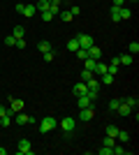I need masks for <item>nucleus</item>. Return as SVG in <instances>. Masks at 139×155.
<instances>
[{
	"label": "nucleus",
	"mask_w": 139,
	"mask_h": 155,
	"mask_svg": "<svg viewBox=\"0 0 139 155\" xmlns=\"http://www.w3.org/2000/svg\"><path fill=\"white\" fill-rule=\"evenodd\" d=\"M95 63H98V60H93V58H86V60H84V70L93 72V70H95Z\"/></svg>",
	"instance_id": "nucleus-23"
},
{
	"label": "nucleus",
	"mask_w": 139,
	"mask_h": 155,
	"mask_svg": "<svg viewBox=\"0 0 139 155\" xmlns=\"http://www.w3.org/2000/svg\"><path fill=\"white\" fill-rule=\"evenodd\" d=\"M65 46H67V51H72V53H74L77 49H79V39H77V37L67 39V44H65Z\"/></svg>",
	"instance_id": "nucleus-17"
},
{
	"label": "nucleus",
	"mask_w": 139,
	"mask_h": 155,
	"mask_svg": "<svg viewBox=\"0 0 139 155\" xmlns=\"http://www.w3.org/2000/svg\"><path fill=\"white\" fill-rule=\"evenodd\" d=\"M111 19L114 21H121V7H111Z\"/></svg>",
	"instance_id": "nucleus-32"
},
{
	"label": "nucleus",
	"mask_w": 139,
	"mask_h": 155,
	"mask_svg": "<svg viewBox=\"0 0 139 155\" xmlns=\"http://www.w3.org/2000/svg\"><path fill=\"white\" fill-rule=\"evenodd\" d=\"M95 116V107H86V109H79V120L81 123H88V120H91V118Z\"/></svg>",
	"instance_id": "nucleus-4"
},
{
	"label": "nucleus",
	"mask_w": 139,
	"mask_h": 155,
	"mask_svg": "<svg viewBox=\"0 0 139 155\" xmlns=\"http://www.w3.org/2000/svg\"><path fill=\"white\" fill-rule=\"evenodd\" d=\"M14 46H16V49H26V39H23V37H19L16 42H14Z\"/></svg>",
	"instance_id": "nucleus-37"
},
{
	"label": "nucleus",
	"mask_w": 139,
	"mask_h": 155,
	"mask_svg": "<svg viewBox=\"0 0 139 155\" xmlns=\"http://www.w3.org/2000/svg\"><path fill=\"white\" fill-rule=\"evenodd\" d=\"M130 53H132V56L139 53V44H137V42H130Z\"/></svg>",
	"instance_id": "nucleus-36"
},
{
	"label": "nucleus",
	"mask_w": 139,
	"mask_h": 155,
	"mask_svg": "<svg viewBox=\"0 0 139 155\" xmlns=\"http://www.w3.org/2000/svg\"><path fill=\"white\" fill-rule=\"evenodd\" d=\"M86 86H88V91H98V93H100V81H98L95 77H91V79H88V81H86Z\"/></svg>",
	"instance_id": "nucleus-15"
},
{
	"label": "nucleus",
	"mask_w": 139,
	"mask_h": 155,
	"mask_svg": "<svg viewBox=\"0 0 139 155\" xmlns=\"http://www.w3.org/2000/svg\"><path fill=\"white\" fill-rule=\"evenodd\" d=\"M132 16V12H130V7H121V21H125Z\"/></svg>",
	"instance_id": "nucleus-27"
},
{
	"label": "nucleus",
	"mask_w": 139,
	"mask_h": 155,
	"mask_svg": "<svg viewBox=\"0 0 139 155\" xmlns=\"http://www.w3.org/2000/svg\"><path fill=\"white\" fill-rule=\"evenodd\" d=\"M0 125H2V127H9V125H12V116H0Z\"/></svg>",
	"instance_id": "nucleus-30"
},
{
	"label": "nucleus",
	"mask_w": 139,
	"mask_h": 155,
	"mask_svg": "<svg viewBox=\"0 0 139 155\" xmlns=\"http://www.w3.org/2000/svg\"><path fill=\"white\" fill-rule=\"evenodd\" d=\"M132 107H127L125 102H123V100H121V104H118V109H116V114H118V116H130V114H132Z\"/></svg>",
	"instance_id": "nucleus-9"
},
{
	"label": "nucleus",
	"mask_w": 139,
	"mask_h": 155,
	"mask_svg": "<svg viewBox=\"0 0 139 155\" xmlns=\"http://www.w3.org/2000/svg\"><path fill=\"white\" fill-rule=\"evenodd\" d=\"M14 123H19V125H28L30 123V116H26V114H23V111H19V114H14Z\"/></svg>",
	"instance_id": "nucleus-11"
},
{
	"label": "nucleus",
	"mask_w": 139,
	"mask_h": 155,
	"mask_svg": "<svg viewBox=\"0 0 139 155\" xmlns=\"http://www.w3.org/2000/svg\"><path fill=\"white\" fill-rule=\"evenodd\" d=\"M58 127V120L53 116H46V118H42V123H40V132L42 134H46V132H51V130H56Z\"/></svg>",
	"instance_id": "nucleus-1"
},
{
	"label": "nucleus",
	"mask_w": 139,
	"mask_h": 155,
	"mask_svg": "<svg viewBox=\"0 0 139 155\" xmlns=\"http://www.w3.org/2000/svg\"><path fill=\"white\" fill-rule=\"evenodd\" d=\"M42 58H44L46 63H51V60L56 58V51H53V49H51V51H46V53H42Z\"/></svg>",
	"instance_id": "nucleus-31"
},
{
	"label": "nucleus",
	"mask_w": 139,
	"mask_h": 155,
	"mask_svg": "<svg viewBox=\"0 0 139 155\" xmlns=\"http://www.w3.org/2000/svg\"><path fill=\"white\" fill-rule=\"evenodd\" d=\"M72 93H74L77 97H79V95H86V93H88L86 81H77V84H74V88H72Z\"/></svg>",
	"instance_id": "nucleus-8"
},
{
	"label": "nucleus",
	"mask_w": 139,
	"mask_h": 155,
	"mask_svg": "<svg viewBox=\"0 0 139 155\" xmlns=\"http://www.w3.org/2000/svg\"><path fill=\"white\" fill-rule=\"evenodd\" d=\"M37 51H40V53H46V51H51V42H46V39L37 42Z\"/></svg>",
	"instance_id": "nucleus-14"
},
{
	"label": "nucleus",
	"mask_w": 139,
	"mask_h": 155,
	"mask_svg": "<svg viewBox=\"0 0 139 155\" xmlns=\"http://www.w3.org/2000/svg\"><path fill=\"white\" fill-rule=\"evenodd\" d=\"M5 153H7V150H5V148H2V146H0V155H5Z\"/></svg>",
	"instance_id": "nucleus-43"
},
{
	"label": "nucleus",
	"mask_w": 139,
	"mask_h": 155,
	"mask_svg": "<svg viewBox=\"0 0 139 155\" xmlns=\"http://www.w3.org/2000/svg\"><path fill=\"white\" fill-rule=\"evenodd\" d=\"M74 127H77V118L67 116V118H63V120H60V130H63V132H67V134H70Z\"/></svg>",
	"instance_id": "nucleus-3"
},
{
	"label": "nucleus",
	"mask_w": 139,
	"mask_h": 155,
	"mask_svg": "<svg viewBox=\"0 0 139 155\" xmlns=\"http://www.w3.org/2000/svg\"><path fill=\"white\" fill-rule=\"evenodd\" d=\"M98 153H100V155H111V153H114V148H107V146H102Z\"/></svg>",
	"instance_id": "nucleus-38"
},
{
	"label": "nucleus",
	"mask_w": 139,
	"mask_h": 155,
	"mask_svg": "<svg viewBox=\"0 0 139 155\" xmlns=\"http://www.w3.org/2000/svg\"><path fill=\"white\" fill-rule=\"evenodd\" d=\"M77 104H79V109H86V107H91V104H95V102H91L86 95H79L77 97Z\"/></svg>",
	"instance_id": "nucleus-13"
},
{
	"label": "nucleus",
	"mask_w": 139,
	"mask_h": 155,
	"mask_svg": "<svg viewBox=\"0 0 139 155\" xmlns=\"http://www.w3.org/2000/svg\"><path fill=\"white\" fill-rule=\"evenodd\" d=\"M118 104H121V100H118V97H114V100H109V109L116 111V109H118Z\"/></svg>",
	"instance_id": "nucleus-33"
},
{
	"label": "nucleus",
	"mask_w": 139,
	"mask_h": 155,
	"mask_svg": "<svg viewBox=\"0 0 139 155\" xmlns=\"http://www.w3.org/2000/svg\"><path fill=\"white\" fill-rule=\"evenodd\" d=\"M118 67H121L118 56H114V58H111V63L107 65V72H109V74H118Z\"/></svg>",
	"instance_id": "nucleus-10"
},
{
	"label": "nucleus",
	"mask_w": 139,
	"mask_h": 155,
	"mask_svg": "<svg viewBox=\"0 0 139 155\" xmlns=\"http://www.w3.org/2000/svg\"><path fill=\"white\" fill-rule=\"evenodd\" d=\"M14 42H16V37H14V35H9V37H5V44H7V46H14Z\"/></svg>",
	"instance_id": "nucleus-39"
},
{
	"label": "nucleus",
	"mask_w": 139,
	"mask_h": 155,
	"mask_svg": "<svg viewBox=\"0 0 139 155\" xmlns=\"http://www.w3.org/2000/svg\"><path fill=\"white\" fill-rule=\"evenodd\" d=\"M42 21H53V14H51V9L42 12Z\"/></svg>",
	"instance_id": "nucleus-35"
},
{
	"label": "nucleus",
	"mask_w": 139,
	"mask_h": 155,
	"mask_svg": "<svg viewBox=\"0 0 139 155\" xmlns=\"http://www.w3.org/2000/svg\"><path fill=\"white\" fill-rule=\"evenodd\" d=\"M0 116H9V109H5L2 104H0Z\"/></svg>",
	"instance_id": "nucleus-41"
},
{
	"label": "nucleus",
	"mask_w": 139,
	"mask_h": 155,
	"mask_svg": "<svg viewBox=\"0 0 139 155\" xmlns=\"http://www.w3.org/2000/svg\"><path fill=\"white\" fill-rule=\"evenodd\" d=\"M102 146H107V148H114V146H116V139L104 134V139H102Z\"/></svg>",
	"instance_id": "nucleus-20"
},
{
	"label": "nucleus",
	"mask_w": 139,
	"mask_h": 155,
	"mask_svg": "<svg viewBox=\"0 0 139 155\" xmlns=\"http://www.w3.org/2000/svg\"><path fill=\"white\" fill-rule=\"evenodd\" d=\"M88 58H93V60H100V58H102V51H100V46L93 44L91 49H88Z\"/></svg>",
	"instance_id": "nucleus-12"
},
{
	"label": "nucleus",
	"mask_w": 139,
	"mask_h": 155,
	"mask_svg": "<svg viewBox=\"0 0 139 155\" xmlns=\"http://www.w3.org/2000/svg\"><path fill=\"white\" fill-rule=\"evenodd\" d=\"M74 53H77V58H79V60H86L88 58V49H77Z\"/></svg>",
	"instance_id": "nucleus-29"
},
{
	"label": "nucleus",
	"mask_w": 139,
	"mask_h": 155,
	"mask_svg": "<svg viewBox=\"0 0 139 155\" xmlns=\"http://www.w3.org/2000/svg\"><path fill=\"white\" fill-rule=\"evenodd\" d=\"M58 16H60V21H65V23L74 21V16H72V12H70V9H67V12H58Z\"/></svg>",
	"instance_id": "nucleus-19"
},
{
	"label": "nucleus",
	"mask_w": 139,
	"mask_h": 155,
	"mask_svg": "<svg viewBox=\"0 0 139 155\" xmlns=\"http://www.w3.org/2000/svg\"><path fill=\"white\" fill-rule=\"evenodd\" d=\"M125 2H127V0H125ZM130 2H137V0H130Z\"/></svg>",
	"instance_id": "nucleus-44"
},
{
	"label": "nucleus",
	"mask_w": 139,
	"mask_h": 155,
	"mask_svg": "<svg viewBox=\"0 0 139 155\" xmlns=\"http://www.w3.org/2000/svg\"><path fill=\"white\" fill-rule=\"evenodd\" d=\"M107 137H114V139H116V134H118V127H116V125H107Z\"/></svg>",
	"instance_id": "nucleus-24"
},
{
	"label": "nucleus",
	"mask_w": 139,
	"mask_h": 155,
	"mask_svg": "<svg viewBox=\"0 0 139 155\" xmlns=\"http://www.w3.org/2000/svg\"><path fill=\"white\" fill-rule=\"evenodd\" d=\"M91 77H95V74H93V72H88V70H84V72H81V77H79V81H88Z\"/></svg>",
	"instance_id": "nucleus-34"
},
{
	"label": "nucleus",
	"mask_w": 139,
	"mask_h": 155,
	"mask_svg": "<svg viewBox=\"0 0 139 155\" xmlns=\"http://www.w3.org/2000/svg\"><path fill=\"white\" fill-rule=\"evenodd\" d=\"M123 102H125L127 104V107H132V109H137V97H132V95H130V97H125V100H123Z\"/></svg>",
	"instance_id": "nucleus-28"
},
{
	"label": "nucleus",
	"mask_w": 139,
	"mask_h": 155,
	"mask_svg": "<svg viewBox=\"0 0 139 155\" xmlns=\"http://www.w3.org/2000/svg\"><path fill=\"white\" fill-rule=\"evenodd\" d=\"M12 35H14V37H16V39H19V37H23V35H26V30H23V26H14Z\"/></svg>",
	"instance_id": "nucleus-26"
},
{
	"label": "nucleus",
	"mask_w": 139,
	"mask_h": 155,
	"mask_svg": "<svg viewBox=\"0 0 139 155\" xmlns=\"http://www.w3.org/2000/svg\"><path fill=\"white\" fill-rule=\"evenodd\" d=\"M116 139H118L121 143H125V141H130V134H127V132H123V130H118V134H116Z\"/></svg>",
	"instance_id": "nucleus-25"
},
{
	"label": "nucleus",
	"mask_w": 139,
	"mask_h": 155,
	"mask_svg": "<svg viewBox=\"0 0 139 155\" xmlns=\"http://www.w3.org/2000/svg\"><path fill=\"white\" fill-rule=\"evenodd\" d=\"M19 111H23V100H16V97H14L12 102H9V116L19 114Z\"/></svg>",
	"instance_id": "nucleus-7"
},
{
	"label": "nucleus",
	"mask_w": 139,
	"mask_h": 155,
	"mask_svg": "<svg viewBox=\"0 0 139 155\" xmlns=\"http://www.w3.org/2000/svg\"><path fill=\"white\" fill-rule=\"evenodd\" d=\"M100 79H102V84H104V86L114 84V74H109V72H104V74H100Z\"/></svg>",
	"instance_id": "nucleus-21"
},
{
	"label": "nucleus",
	"mask_w": 139,
	"mask_h": 155,
	"mask_svg": "<svg viewBox=\"0 0 139 155\" xmlns=\"http://www.w3.org/2000/svg\"><path fill=\"white\" fill-rule=\"evenodd\" d=\"M114 7H125V0H114Z\"/></svg>",
	"instance_id": "nucleus-42"
},
{
	"label": "nucleus",
	"mask_w": 139,
	"mask_h": 155,
	"mask_svg": "<svg viewBox=\"0 0 139 155\" xmlns=\"http://www.w3.org/2000/svg\"><path fill=\"white\" fill-rule=\"evenodd\" d=\"M77 39H79V49H91V46L95 44L93 37H91V35H86V32H84V35H77Z\"/></svg>",
	"instance_id": "nucleus-5"
},
{
	"label": "nucleus",
	"mask_w": 139,
	"mask_h": 155,
	"mask_svg": "<svg viewBox=\"0 0 139 155\" xmlns=\"http://www.w3.org/2000/svg\"><path fill=\"white\" fill-rule=\"evenodd\" d=\"M35 9H37V12H46V9H49V0H37V2H35Z\"/></svg>",
	"instance_id": "nucleus-18"
},
{
	"label": "nucleus",
	"mask_w": 139,
	"mask_h": 155,
	"mask_svg": "<svg viewBox=\"0 0 139 155\" xmlns=\"http://www.w3.org/2000/svg\"><path fill=\"white\" fill-rule=\"evenodd\" d=\"M104 72H107V65L98 60V63H95V70H93V74H104Z\"/></svg>",
	"instance_id": "nucleus-22"
},
{
	"label": "nucleus",
	"mask_w": 139,
	"mask_h": 155,
	"mask_svg": "<svg viewBox=\"0 0 139 155\" xmlns=\"http://www.w3.org/2000/svg\"><path fill=\"white\" fill-rule=\"evenodd\" d=\"M111 155H125V148H121V146H114V153Z\"/></svg>",
	"instance_id": "nucleus-40"
},
{
	"label": "nucleus",
	"mask_w": 139,
	"mask_h": 155,
	"mask_svg": "<svg viewBox=\"0 0 139 155\" xmlns=\"http://www.w3.org/2000/svg\"><path fill=\"white\" fill-rule=\"evenodd\" d=\"M132 60H134L132 53H123V56H118V63L121 65H132Z\"/></svg>",
	"instance_id": "nucleus-16"
},
{
	"label": "nucleus",
	"mask_w": 139,
	"mask_h": 155,
	"mask_svg": "<svg viewBox=\"0 0 139 155\" xmlns=\"http://www.w3.org/2000/svg\"><path fill=\"white\" fill-rule=\"evenodd\" d=\"M16 153H19V155H30V153H33V148H30V141H28V139H21V141H19V148H16Z\"/></svg>",
	"instance_id": "nucleus-6"
},
{
	"label": "nucleus",
	"mask_w": 139,
	"mask_h": 155,
	"mask_svg": "<svg viewBox=\"0 0 139 155\" xmlns=\"http://www.w3.org/2000/svg\"><path fill=\"white\" fill-rule=\"evenodd\" d=\"M16 12L23 14L26 19H30V16H35L37 9H35V5H30V2H19V5H16Z\"/></svg>",
	"instance_id": "nucleus-2"
}]
</instances>
